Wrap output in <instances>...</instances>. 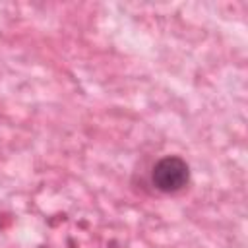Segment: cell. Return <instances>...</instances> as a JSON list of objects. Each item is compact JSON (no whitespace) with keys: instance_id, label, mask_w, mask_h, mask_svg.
I'll return each mask as SVG.
<instances>
[{"instance_id":"1","label":"cell","mask_w":248,"mask_h":248,"mask_svg":"<svg viewBox=\"0 0 248 248\" xmlns=\"http://www.w3.org/2000/svg\"><path fill=\"white\" fill-rule=\"evenodd\" d=\"M190 180V167L184 159L176 155H167L159 159L151 170V182L159 192L172 194L182 190Z\"/></svg>"}]
</instances>
